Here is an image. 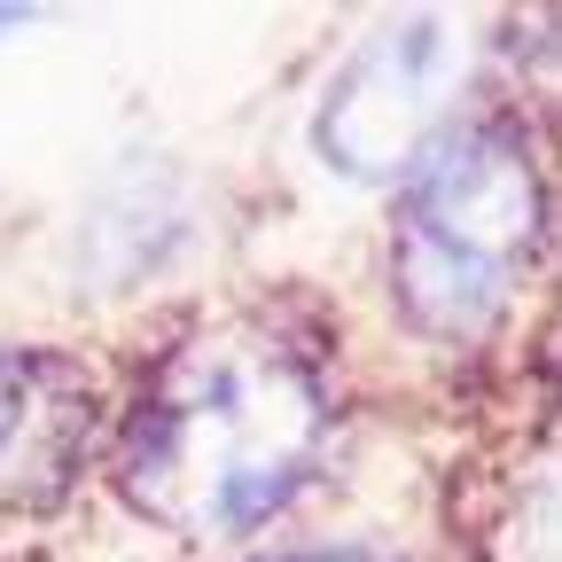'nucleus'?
<instances>
[{
	"label": "nucleus",
	"instance_id": "nucleus-1",
	"mask_svg": "<svg viewBox=\"0 0 562 562\" xmlns=\"http://www.w3.org/2000/svg\"><path fill=\"white\" fill-rule=\"evenodd\" d=\"M336 430L321 360L258 313L203 321L117 414V484L157 531L227 547L305 492Z\"/></svg>",
	"mask_w": 562,
	"mask_h": 562
},
{
	"label": "nucleus",
	"instance_id": "nucleus-2",
	"mask_svg": "<svg viewBox=\"0 0 562 562\" xmlns=\"http://www.w3.org/2000/svg\"><path fill=\"white\" fill-rule=\"evenodd\" d=\"M547 250V172L516 117H461L398 180L391 220V297L438 336L476 344L501 328Z\"/></svg>",
	"mask_w": 562,
	"mask_h": 562
},
{
	"label": "nucleus",
	"instance_id": "nucleus-3",
	"mask_svg": "<svg viewBox=\"0 0 562 562\" xmlns=\"http://www.w3.org/2000/svg\"><path fill=\"white\" fill-rule=\"evenodd\" d=\"M476 79V32L461 16H391L336 63L313 140L328 172L398 188L438 133L461 125V94Z\"/></svg>",
	"mask_w": 562,
	"mask_h": 562
},
{
	"label": "nucleus",
	"instance_id": "nucleus-4",
	"mask_svg": "<svg viewBox=\"0 0 562 562\" xmlns=\"http://www.w3.org/2000/svg\"><path fill=\"white\" fill-rule=\"evenodd\" d=\"M258 562H398L383 547H290V554H258Z\"/></svg>",
	"mask_w": 562,
	"mask_h": 562
}]
</instances>
